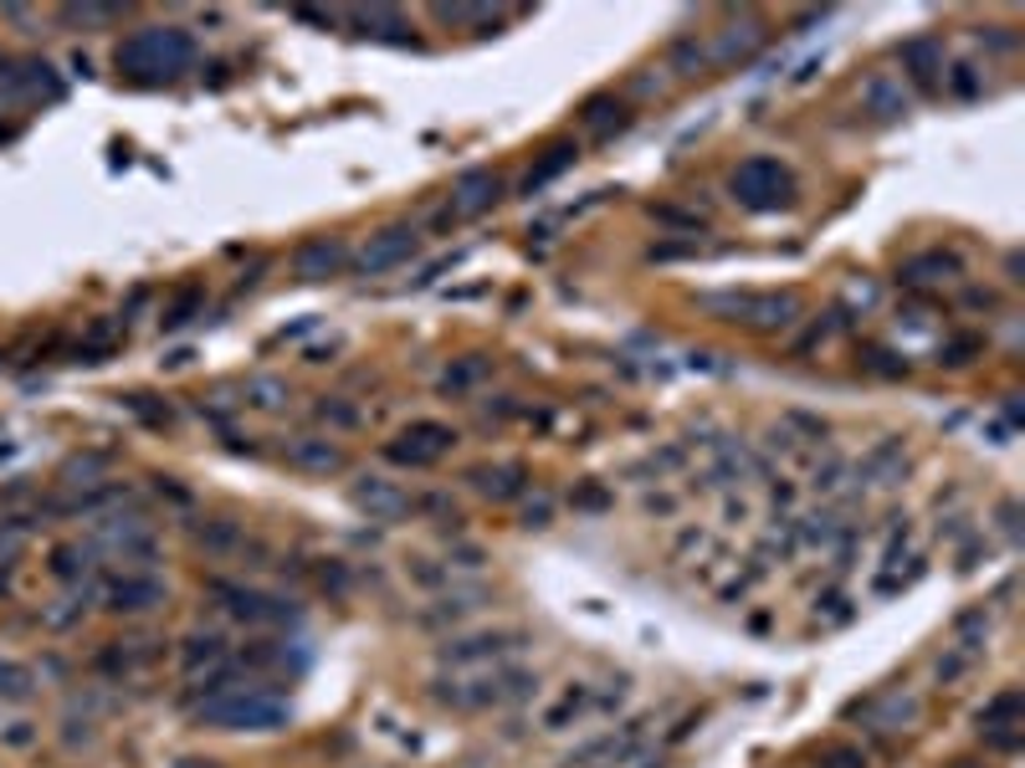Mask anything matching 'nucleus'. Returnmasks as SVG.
<instances>
[{
	"label": "nucleus",
	"mask_w": 1025,
	"mask_h": 768,
	"mask_svg": "<svg viewBox=\"0 0 1025 768\" xmlns=\"http://www.w3.org/2000/svg\"><path fill=\"white\" fill-rule=\"evenodd\" d=\"M534 676L528 671H508V667H492L482 676H456V682H437L431 697L456 707V712H488V707H508V701H523L534 692Z\"/></svg>",
	"instance_id": "3"
},
{
	"label": "nucleus",
	"mask_w": 1025,
	"mask_h": 768,
	"mask_svg": "<svg viewBox=\"0 0 1025 768\" xmlns=\"http://www.w3.org/2000/svg\"><path fill=\"white\" fill-rule=\"evenodd\" d=\"M1021 707H1025L1021 686H1005V692H994V697L975 712L979 733H990V728H1015V718H1021Z\"/></svg>",
	"instance_id": "23"
},
{
	"label": "nucleus",
	"mask_w": 1025,
	"mask_h": 768,
	"mask_svg": "<svg viewBox=\"0 0 1025 768\" xmlns=\"http://www.w3.org/2000/svg\"><path fill=\"white\" fill-rule=\"evenodd\" d=\"M667 68H672L677 77H698V72L707 68V47L698 36H677L672 51H667Z\"/></svg>",
	"instance_id": "24"
},
{
	"label": "nucleus",
	"mask_w": 1025,
	"mask_h": 768,
	"mask_svg": "<svg viewBox=\"0 0 1025 768\" xmlns=\"http://www.w3.org/2000/svg\"><path fill=\"white\" fill-rule=\"evenodd\" d=\"M831 768H867V758H861L857 748H831V758H825Z\"/></svg>",
	"instance_id": "36"
},
{
	"label": "nucleus",
	"mask_w": 1025,
	"mask_h": 768,
	"mask_svg": "<svg viewBox=\"0 0 1025 768\" xmlns=\"http://www.w3.org/2000/svg\"><path fill=\"white\" fill-rule=\"evenodd\" d=\"M467 482L482 492V497L492 502H513L523 497V487H528V467H519V461H498V467H472Z\"/></svg>",
	"instance_id": "16"
},
{
	"label": "nucleus",
	"mask_w": 1025,
	"mask_h": 768,
	"mask_svg": "<svg viewBox=\"0 0 1025 768\" xmlns=\"http://www.w3.org/2000/svg\"><path fill=\"white\" fill-rule=\"evenodd\" d=\"M201 543L211 553H231V549H241V528H236V523H226V518H216V523H205V528H201Z\"/></svg>",
	"instance_id": "30"
},
{
	"label": "nucleus",
	"mask_w": 1025,
	"mask_h": 768,
	"mask_svg": "<svg viewBox=\"0 0 1025 768\" xmlns=\"http://www.w3.org/2000/svg\"><path fill=\"white\" fill-rule=\"evenodd\" d=\"M47 568L62 579V585H72V579H83V574H87V549H83V543H57Z\"/></svg>",
	"instance_id": "26"
},
{
	"label": "nucleus",
	"mask_w": 1025,
	"mask_h": 768,
	"mask_svg": "<svg viewBox=\"0 0 1025 768\" xmlns=\"http://www.w3.org/2000/svg\"><path fill=\"white\" fill-rule=\"evenodd\" d=\"M452 446H456L452 425H441V420H410V425H405V431L385 446V456L395 461V467L420 471V467H437Z\"/></svg>",
	"instance_id": "6"
},
{
	"label": "nucleus",
	"mask_w": 1025,
	"mask_h": 768,
	"mask_svg": "<svg viewBox=\"0 0 1025 768\" xmlns=\"http://www.w3.org/2000/svg\"><path fill=\"white\" fill-rule=\"evenodd\" d=\"M349 241L344 236H308V241H298V251H293V277H303V283H323V277H338V272L349 267Z\"/></svg>",
	"instance_id": "10"
},
{
	"label": "nucleus",
	"mask_w": 1025,
	"mask_h": 768,
	"mask_svg": "<svg viewBox=\"0 0 1025 768\" xmlns=\"http://www.w3.org/2000/svg\"><path fill=\"white\" fill-rule=\"evenodd\" d=\"M580 712H589V686H574L570 697H564V701H559V707H555V712L544 718V728H564V722H570V718H580Z\"/></svg>",
	"instance_id": "33"
},
{
	"label": "nucleus",
	"mask_w": 1025,
	"mask_h": 768,
	"mask_svg": "<svg viewBox=\"0 0 1025 768\" xmlns=\"http://www.w3.org/2000/svg\"><path fill=\"white\" fill-rule=\"evenodd\" d=\"M764 41V26L759 21H743V26H728V32L707 47V68H734V62H749Z\"/></svg>",
	"instance_id": "17"
},
{
	"label": "nucleus",
	"mask_w": 1025,
	"mask_h": 768,
	"mask_svg": "<svg viewBox=\"0 0 1025 768\" xmlns=\"http://www.w3.org/2000/svg\"><path fill=\"white\" fill-rule=\"evenodd\" d=\"M201 661L205 667H221V661H226V640H221L216 631H201V635H190L186 640V667L201 671Z\"/></svg>",
	"instance_id": "25"
},
{
	"label": "nucleus",
	"mask_w": 1025,
	"mask_h": 768,
	"mask_svg": "<svg viewBox=\"0 0 1025 768\" xmlns=\"http://www.w3.org/2000/svg\"><path fill=\"white\" fill-rule=\"evenodd\" d=\"M580 507H606V492H600V487H585V492H580Z\"/></svg>",
	"instance_id": "38"
},
{
	"label": "nucleus",
	"mask_w": 1025,
	"mask_h": 768,
	"mask_svg": "<svg viewBox=\"0 0 1025 768\" xmlns=\"http://www.w3.org/2000/svg\"><path fill=\"white\" fill-rule=\"evenodd\" d=\"M574 159H580V149H574V144H555V149H549L534 169H528V175H523V195H538L544 184H555L564 169H574Z\"/></svg>",
	"instance_id": "21"
},
{
	"label": "nucleus",
	"mask_w": 1025,
	"mask_h": 768,
	"mask_svg": "<svg viewBox=\"0 0 1025 768\" xmlns=\"http://www.w3.org/2000/svg\"><path fill=\"white\" fill-rule=\"evenodd\" d=\"M600 768H610V764H600Z\"/></svg>",
	"instance_id": "40"
},
{
	"label": "nucleus",
	"mask_w": 1025,
	"mask_h": 768,
	"mask_svg": "<svg viewBox=\"0 0 1025 768\" xmlns=\"http://www.w3.org/2000/svg\"><path fill=\"white\" fill-rule=\"evenodd\" d=\"M283 400H287V380H277V374L247 380V405H252V410H277Z\"/></svg>",
	"instance_id": "28"
},
{
	"label": "nucleus",
	"mask_w": 1025,
	"mask_h": 768,
	"mask_svg": "<svg viewBox=\"0 0 1025 768\" xmlns=\"http://www.w3.org/2000/svg\"><path fill=\"white\" fill-rule=\"evenodd\" d=\"M313 410H319V420H329V425H338V431H354V425L365 420V416H359V410H354L349 400H338V395H323V400L313 405Z\"/></svg>",
	"instance_id": "31"
},
{
	"label": "nucleus",
	"mask_w": 1025,
	"mask_h": 768,
	"mask_svg": "<svg viewBox=\"0 0 1025 768\" xmlns=\"http://www.w3.org/2000/svg\"><path fill=\"white\" fill-rule=\"evenodd\" d=\"M57 16L72 21V26H98V21H118V16H123V5H62Z\"/></svg>",
	"instance_id": "32"
},
{
	"label": "nucleus",
	"mask_w": 1025,
	"mask_h": 768,
	"mask_svg": "<svg viewBox=\"0 0 1025 768\" xmlns=\"http://www.w3.org/2000/svg\"><path fill=\"white\" fill-rule=\"evenodd\" d=\"M201 308H205V292H201V287H186V292H180V298H175V302L165 308V317H159V328H165V334H175V328H186V323H190L195 313H201Z\"/></svg>",
	"instance_id": "29"
},
{
	"label": "nucleus",
	"mask_w": 1025,
	"mask_h": 768,
	"mask_svg": "<svg viewBox=\"0 0 1025 768\" xmlns=\"http://www.w3.org/2000/svg\"><path fill=\"white\" fill-rule=\"evenodd\" d=\"M954 87L964 93V98H975L979 93V77H975V68H954Z\"/></svg>",
	"instance_id": "37"
},
{
	"label": "nucleus",
	"mask_w": 1025,
	"mask_h": 768,
	"mask_svg": "<svg viewBox=\"0 0 1025 768\" xmlns=\"http://www.w3.org/2000/svg\"><path fill=\"white\" fill-rule=\"evenodd\" d=\"M420 236L416 226H385V231H374L370 241H365V251H359V272L365 277H385V272L405 267L410 256H416Z\"/></svg>",
	"instance_id": "9"
},
{
	"label": "nucleus",
	"mask_w": 1025,
	"mask_h": 768,
	"mask_svg": "<svg viewBox=\"0 0 1025 768\" xmlns=\"http://www.w3.org/2000/svg\"><path fill=\"white\" fill-rule=\"evenodd\" d=\"M482 374H488V359H467V364H456L441 384H446V389H467V384H477Z\"/></svg>",
	"instance_id": "34"
},
{
	"label": "nucleus",
	"mask_w": 1025,
	"mask_h": 768,
	"mask_svg": "<svg viewBox=\"0 0 1025 768\" xmlns=\"http://www.w3.org/2000/svg\"><path fill=\"white\" fill-rule=\"evenodd\" d=\"M180 768H216V764H180Z\"/></svg>",
	"instance_id": "39"
},
{
	"label": "nucleus",
	"mask_w": 1025,
	"mask_h": 768,
	"mask_svg": "<svg viewBox=\"0 0 1025 768\" xmlns=\"http://www.w3.org/2000/svg\"><path fill=\"white\" fill-rule=\"evenodd\" d=\"M354 507L370 513V523H401L405 513H410V497H405V487L390 482V477H359V482H354Z\"/></svg>",
	"instance_id": "12"
},
{
	"label": "nucleus",
	"mask_w": 1025,
	"mask_h": 768,
	"mask_svg": "<svg viewBox=\"0 0 1025 768\" xmlns=\"http://www.w3.org/2000/svg\"><path fill=\"white\" fill-rule=\"evenodd\" d=\"M201 722L221 733H272L287 722V701L267 686H221L201 701Z\"/></svg>",
	"instance_id": "2"
},
{
	"label": "nucleus",
	"mask_w": 1025,
	"mask_h": 768,
	"mask_svg": "<svg viewBox=\"0 0 1025 768\" xmlns=\"http://www.w3.org/2000/svg\"><path fill=\"white\" fill-rule=\"evenodd\" d=\"M703 308L713 317H723V323H743V328H759V334L790 328L800 317L795 292H713V298H703Z\"/></svg>",
	"instance_id": "4"
},
{
	"label": "nucleus",
	"mask_w": 1025,
	"mask_h": 768,
	"mask_svg": "<svg viewBox=\"0 0 1025 768\" xmlns=\"http://www.w3.org/2000/svg\"><path fill=\"white\" fill-rule=\"evenodd\" d=\"M498 201H503V175H492V169H467V175H456L452 216H482V211H492Z\"/></svg>",
	"instance_id": "14"
},
{
	"label": "nucleus",
	"mask_w": 1025,
	"mask_h": 768,
	"mask_svg": "<svg viewBox=\"0 0 1025 768\" xmlns=\"http://www.w3.org/2000/svg\"><path fill=\"white\" fill-rule=\"evenodd\" d=\"M903 68L913 72V83L923 87V93H939L943 47L933 41V36H913V41H903Z\"/></svg>",
	"instance_id": "18"
},
{
	"label": "nucleus",
	"mask_w": 1025,
	"mask_h": 768,
	"mask_svg": "<svg viewBox=\"0 0 1025 768\" xmlns=\"http://www.w3.org/2000/svg\"><path fill=\"white\" fill-rule=\"evenodd\" d=\"M979 338H958V344H949V349L939 353V364H964V353H975Z\"/></svg>",
	"instance_id": "35"
},
{
	"label": "nucleus",
	"mask_w": 1025,
	"mask_h": 768,
	"mask_svg": "<svg viewBox=\"0 0 1025 768\" xmlns=\"http://www.w3.org/2000/svg\"><path fill=\"white\" fill-rule=\"evenodd\" d=\"M861 103H867V113H877L882 123L908 118V87H903V77H892V72L867 77V83H861Z\"/></svg>",
	"instance_id": "15"
},
{
	"label": "nucleus",
	"mask_w": 1025,
	"mask_h": 768,
	"mask_svg": "<svg viewBox=\"0 0 1025 768\" xmlns=\"http://www.w3.org/2000/svg\"><path fill=\"white\" fill-rule=\"evenodd\" d=\"M908 287L918 283H943V277H958V256L954 251H918V256H908L903 262V272H897Z\"/></svg>",
	"instance_id": "19"
},
{
	"label": "nucleus",
	"mask_w": 1025,
	"mask_h": 768,
	"mask_svg": "<svg viewBox=\"0 0 1025 768\" xmlns=\"http://www.w3.org/2000/svg\"><path fill=\"white\" fill-rule=\"evenodd\" d=\"M103 604L114 615H144L154 604H165V585L154 574H123V579H114V585L103 589Z\"/></svg>",
	"instance_id": "13"
},
{
	"label": "nucleus",
	"mask_w": 1025,
	"mask_h": 768,
	"mask_svg": "<svg viewBox=\"0 0 1025 768\" xmlns=\"http://www.w3.org/2000/svg\"><path fill=\"white\" fill-rule=\"evenodd\" d=\"M283 461L293 471H308V477H334V471L349 467L344 446L329 441V435H293V441L283 446Z\"/></svg>",
	"instance_id": "11"
},
{
	"label": "nucleus",
	"mask_w": 1025,
	"mask_h": 768,
	"mask_svg": "<svg viewBox=\"0 0 1025 768\" xmlns=\"http://www.w3.org/2000/svg\"><path fill=\"white\" fill-rule=\"evenodd\" d=\"M734 201L749 211H785L795 205V175L774 154H754L734 169Z\"/></svg>",
	"instance_id": "5"
},
{
	"label": "nucleus",
	"mask_w": 1025,
	"mask_h": 768,
	"mask_svg": "<svg viewBox=\"0 0 1025 768\" xmlns=\"http://www.w3.org/2000/svg\"><path fill=\"white\" fill-rule=\"evenodd\" d=\"M114 68L129 83H175L180 72L195 68V36L186 26H144V32L123 36L114 51Z\"/></svg>",
	"instance_id": "1"
},
{
	"label": "nucleus",
	"mask_w": 1025,
	"mask_h": 768,
	"mask_svg": "<svg viewBox=\"0 0 1025 768\" xmlns=\"http://www.w3.org/2000/svg\"><path fill=\"white\" fill-rule=\"evenodd\" d=\"M211 595L226 600L236 620H252V625H283V620H298V604L283 600V595H262V589H241V585H211Z\"/></svg>",
	"instance_id": "8"
},
{
	"label": "nucleus",
	"mask_w": 1025,
	"mask_h": 768,
	"mask_svg": "<svg viewBox=\"0 0 1025 768\" xmlns=\"http://www.w3.org/2000/svg\"><path fill=\"white\" fill-rule=\"evenodd\" d=\"M523 640L528 635L523 631H477V635H456V640H446L441 646V667H503L508 656L523 651Z\"/></svg>",
	"instance_id": "7"
},
{
	"label": "nucleus",
	"mask_w": 1025,
	"mask_h": 768,
	"mask_svg": "<svg viewBox=\"0 0 1025 768\" xmlns=\"http://www.w3.org/2000/svg\"><path fill=\"white\" fill-rule=\"evenodd\" d=\"M580 118H585V129H589L595 139L621 134L625 123H631V113H625V103H616V98H589L585 108H580Z\"/></svg>",
	"instance_id": "22"
},
{
	"label": "nucleus",
	"mask_w": 1025,
	"mask_h": 768,
	"mask_svg": "<svg viewBox=\"0 0 1025 768\" xmlns=\"http://www.w3.org/2000/svg\"><path fill=\"white\" fill-rule=\"evenodd\" d=\"M98 538H103V549L123 553V559H134V553H154V533L144 528V523H103Z\"/></svg>",
	"instance_id": "20"
},
{
	"label": "nucleus",
	"mask_w": 1025,
	"mask_h": 768,
	"mask_svg": "<svg viewBox=\"0 0 1025 768\" xmlns=\"http://www.w3.org/2000/svg\"><path fill=\"white\" fill-rule=\"evenodd\" d=\"M32 692H36L32 667H21V661H0V701H26Z\"/></svg>",
	"instance_id": "27"
}]
</instances>
